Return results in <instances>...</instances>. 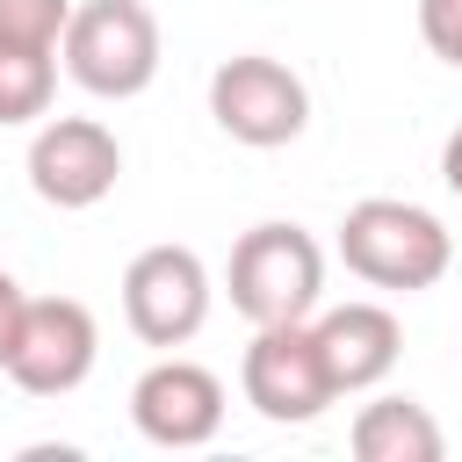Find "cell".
<instances>
[{
  "instance_id": "6da1fadb",
  "label": "cell",
  "mask_w": 462,
  "mask_h": 462,
  "mask_svg": "<svg viewBox=\"0 0 462 462\" xmlns=\"http://www.w3.org/2000/svg\"><path fill=\"white\" fill-rule=\"evenodd\" d=\"M339 260H346V274L411 296V289H433L455 267V231L419 202L368 195V202H354L339 217Z\"/></svg>"
},
{
  "instance_id": "7a4b0ae2",
  "label": "cell",
  "mask_w": 462,
  "mask_h": 462,
  "mask_svg": "<svg viewBox=\"0 0 462 462\" xmlns=\"http://www.w3.org/2000/svg\"><path fill=\"white\" fill-rule=\"evenodd\" d=\"M224 289H231V310L253 318V325L310 318L318 296H325V253H318V238L303 224H253L231 245Z\"/></svg>"
},
{
  "instance_id": "3957f363",
  "label": "cell",
  "mask_w": 462,
  "mask_h": 462,
  "mask_svg": "<svg viewBox=\"0 0 462 462\" xmlns=\"http://www.w3.org/2000/svg\"><path fill=\"white\" fill-rule=\"evenodd\" d=\"M58 58L87 94L130 101L159 79V22L144 0H87V7H72Z\"/></svg>"
},
{
  "instance_id": "277c9868",
  "label": "cell",
  "mask_w": 462,
  "mask_h": 462,
  "mask_svg": "<svg viewBox=\"0 0 462 462\" xmlns=\"http://www.w3.org/2000/svg\"><path fill=\"white\" fill-rule=\"evenodd\" d=\"M209 116L231 144H253V152H274V144H296L303 123H310V87L267 58V51H238L209 72Z\"/></svg>"
},
{
  "instance_id": "5b68a950",
  "label": "cell",
  "mask_w": 462,
  "mask_h": 462,
  "mask_svg": "<svg viewBox=\"0 0 462 462\" xmlns=\"http://www.w3.org/2000/svg\"><path fill=\"white\" fill-rule=\"evenodd\" d=\"M94 354H101V325L79 296H22V318H14L0 368L29 397H72L94 375Z\"/></svg>"
},
{
  "instance_id": "8992f818",
  "label": "cell",
  "mask_w": 462,
  "mask_h": 462,
  "mask_svg": "<svg viewBox=\"0 0 462 462\" xmlns=\"http://www.w3.org/2000/svg\"><path fill=\"white\" fill-rule=\"evenodd\" d=\"M238 383H245V404L274 426H310L339 390L325 375V354H318V332L310 318H289V325H253V346L238 361Z\"/></svg>"
},
{
  "instance_id": "52a82bcc",
  "label": "cell",
  "mask_w": 462,
  "mask_h": 462,
  "mask_svg": "<svg viewBox=\"0 0 462 462\" xmlns=\"http://www.w3.org/2000/svg\"><path fill=\"white\" fill-rule=\"evenodd\" d=\"M123 318L144 346H188L209 318V267L195 245H144L123 267Z\"/></svg>"
},
{
  "instance_id": "ba28073f",
  "label": "cell",
  "mask_w": 462,
  "mask_h": 462,
  "mask_svg": "<svg viewBox=\"0 0 462 462\" xmlns=\"http://www.w3.org/2000/svg\"><path fill=\"white\" fill-rule=\"evenodd\" d=\"M123 180V144L94 116H51L29 137V188L51 209H94Z\"/></svg>"
},
{
  "instance_id": "9c48e42d",
  "label": "cell",
  "mask_w": 462,
  "mask_h": 462,
  "mask_svg": "<svg viewBox=\"0 0 462 462\" xmlns=\"http://www.w3.org/2000/svg\"><path fill=\"white\" fill-rule=\"evenodd\" d=\"M130 419L152 448H209L217 426H224V383L202 368V361H152L130 390Z\"/></svg>"
},
{
  "instance_id": "30bf717a",
  "label": "cell",
  "mask_w": 462,
  "mask_h": 462,
  "mask_svg": "<svg viewBox=\"0 0 462 462\" xmlns=\"http://www.w3.org/2000/svg\"><path fill=\"white\" fill-rule=\"evenodd\" d=\"M310 332H318V354H325V375H332L339 397L375 390L404 354V332H397V318L383 303H339V310L310 318Z\"/></svg>"
},
{
  "instance_id": "8fae6325",
  "label": "cell",
  "mask_w": 462,
  "mask_h": 462,
  "mask_svg": "<svg viewBox=\"0 0 462 462\" xmlns=\"http://www.w3.org/2000/svg\"><path fill=\"white\" fill-rule=\"evenodd\" d=\"M354 455L361 462H440L448 433L419 397H375L354 411Z\"/></svg>"
},
{
  "instance_id": "7c38bea8",
  "label": "cell",
  "mask_w": 462,
  "mask_h": 462,
  "mask_svg": "<svg viewBox=\"0 0 462 462\" xmlns=\"http://www.w3.org/2000/svg\"><path fill=\"white\" fill-rule=\"evenodd\" d=\"M51 94H58V51L0 36V130L51 116Z\"/></svg>"
},
{
  "instance_id": "4fadbf2b",
  "label": "cell",
  "mask_w": 462,
  "mask_h": 462,
  "mask_svg": "<svg viewBox=\"0 0 462 462\" xmlns=\"http://www.w3.org/2000/svg\"><path fill=\"white\" fill-rule=\"evenodd\" d=\"M65 22H72V0H0V36H14V43L58 51Z\"/></svg>"
},
{
  "instance_id": "5bb4252c",
  "label": "cell",
  "mask_w": 462,
  "mask_h": 462,
  "mask_svg": "<svg viewBox=\"0 0 462 462\" xmlns=\"http://www.w3.org/2000/svg\"><path fill=\"white\" fill-rule=\"evenodd\" d=\"M419 36L433 58H448L462 72V0H419Z\"/></svg>"
},
{
  "instance_id": "9a60e30c",
  "label": "cell",
  "mask_w": 462,
  "mask_h": 462,
  "mask_svg": "<svg viewBox=\"0 0 462 462\" xmlns=\"http://www.w3.org/2000/svg\"><path fill=\"white\" fill-rule=\"evenodd\" d=\"M14 318H22V282L0 267V361H7V339H14Z\"/></svg>"
},
{
  "instance_id": "2e32d148",
  "label": "cell",
  "mask_w": 462,
  "mask_h": 462,
  "mask_svg": "<svg viewBox=\"0 0 462 462\" xmlns=\"http://www.w3.org/2000/svg\"><path fill=\"white\" fill-rule=\"evenodd\" d=\"M440 180H448V195L462 202V123H455V137L440 144Z\"/></svg>"
}]
</instances>
